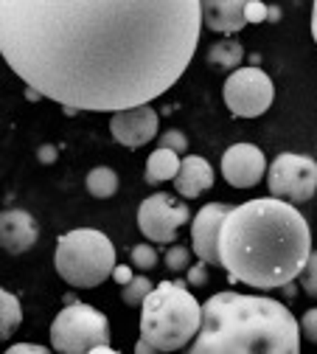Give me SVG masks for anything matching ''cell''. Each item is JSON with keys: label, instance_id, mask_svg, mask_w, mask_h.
Listing matches in <instances>:
<instances>
[{"label": "cell", "instance_id": "30", "mask_svg": "<svg viewBox=\"0 0 317 354\" xmlns=\"http://www.w3.org/2000/svg\"><path fill=\"white\" fill-rule=\"evenodd\" d=\"M135 354H163V351H160V348H155L152 343H146V340L141 337L138 343H135Z\"/></svg>", "mask_w": 317, "mask_h": 354}, {"label": "cell", "instance_id": "19", "mask_svg": "<svg viewBox=\"0 0 317 354\" xmlns=\"http://www.w3.org/2000/svg\"><path fill=\"white\" fill-rule=\"evenodd\" d=\"M23 321V309H20V301L15 292H0V335L3 337H12L17 332Z\"/></svg>", "mask_w": 317, "mask_h": 354}, {"label": "cell", "instance_id": "8", "mask_svg": "<svg viewBox=\"0 0 317 354\" xmlns=\"http://www.w3.org/2000/svg\"><path fill=\"white\" fill-rule=\"evenodd\" d=\"M269 194L284 203H309L317 194V160L309 155L284 152L267 169Z\"/></svg>", "mask_w": 317, "mask_h": 354}, {"label": "cell", "instance_id": "27", "mask_svg": "<svg viewBox=\"0 0 317 354\" xmlns=\"http://www.w3.org/2000/svg\"><path fill=\"white\" fill-rule=\"evenodd\" d=\"M208 281V264H191V268H189V284L191 287H202Z\"/></svg>", "mask_w": 317, "mask_h": 354}, {"label": "cell", "instance_id": "33", "mask_svg": "<svg viewBox=\"0 0 317 354\" xmlns=\"http://www.w3.org/2000/svg\"><path fill=\"white\" fill-rule=\"evenodd\" d=\"M90 354H118L115 348H110V346H99V348H93Z\"/></svg>", "mask_w": 317, "mask_h": 354}, {"label": "cell", "instance_id": "10", "mask_svg": "<svg viewBox=\"0 0 317 354\" xmlns=\"http://www.w3.org/2000/svg\"><path fill=\"white\" fill-rule=\"evenodd\" d=\"M231 211L233 208L224 205V203H208L197 211L194 223H191V248L202 264H219L222 268L219 236H222V225H224V219H228Z\"/></svg>", "mask_w": 317, "mask_h": 354}, {"label": "cell", "instance_id": "15", "mask_svg": "<svg viewBox=\"0 0 317 354\" xmlns=\"http://www.w3.org/2000/svg\"><path fill=\"white\" fill-rule=\"evenodd\" d=\"M211 186H213V169H211V163L205 158H200V155L183 158L180 174L174 177V192L189 197V200H194L202 192H208Z\"/></svg>", "mask_w": 317, "mask_h": 354}, {"label": "cell", "instance_id": "4", "mask_svg": "<svg viewBox=\"0 0 317 354\" xmlns=\"http://www.w3.org/2000/svg\"><path fill=\"white\" fill-rule=\"evenodd\" d=\"M200 326L202 304L180 281H160L141 306V337L163 354L189 346Z\"/></svg>", "mask_w": 317, "mask_h": 354}, {"label": "cell", "instance_id": "3", "mask_svg": "<svg viewBox=\"0 0 317 354\" xmlns=\"http://www.w3.org/2000/svg\"><path fill=\"white\" fill-rule=\"evenodd\" d=\"M186 354H300V324L281 301L216 292Z\"/></svg>", "mask_w": 317, "mask_h": 354}, {"label": "cell", "instance_id": "7", "mask_svg": "<svg viewBox=\"0 0 317 354\" xmlns=\"http://www.w3.org/2000/svg\"><path fill=\"white\" fill-rule=\"evenodd\" d=\"M222 99L236 118H258L276 102V84L261 68H239L222 87Z\"/></svg>", "mask_w": 317, "mask_h": 354}, {"label": "cell", "instance_id": "14", "mask_svg": "<svg viewBox=\"0 0 317 354\" xmlns=\"http://www.w3.org/2000/svg\"><path fill=\"white\" fill-rule=\"evenodd\" d=\"M244 0H205L202 3V23L216 34H236L247 26Z\"/></svg>", "mask_w": 317, "mask_h": 354}, {"label": "cell", "instance_id": "26", "mask_svg": "<svg viewBox=\"0 0 317 354\" xmlns=\"http://www.w3.org/2000/svg\"><path fill=\"white\" fill-rule=\"evenodd\" d=\"M244 17H247V23H264V20H269V6L258 3V0H250L244 9Z\"/></svg>", "mask_w": 317, "mask_h": 354}, {"label": "cell", "instance_id": "22", "mask_svg": "<svg viewBox=\"0 0 317 354\" xmlns=\"http://www.w3.org/2000/svg\"><path fill=\"white\" fill-rule=\"evenodd\" d=\"M129 259H132V264H135L138 270H152V268H157V250H155L152 245H135L132 253H129Z\"/></svg>", "mask_w": 317, "mask_h": 354}, {"label": "cell", "instance_id": "13", "mask_svg": "<svg viewBox=\"0 0 317 354\" xmlns=\"http://www.w3.org/2000/svg\"><path fill=\"white\" fill-rule=\"evenodd\" d=\"M39 225L37 219L23 211V208H9L0 216V239H3V250L12 256H20L37 245Z\"/></svg>", "mask_w": 317, "mask_h": 354}, {"label": "cell", "instance_id": "21", "mask_svg": "<svg viewBox=\"0 0 317 354\" xmlns=\"http://www.w3.org/2000/svg\"><path fill=\"white\" fill-rule=\"evenodd\" d=\"M163 261H166V268H169L171 273H183V270L189 273V268H191V250L183 248V245H171V248L166 250Z\"/></svg>", "mask_w": 317, "mask_h": 354}, {"label": "cell", "instance_id": "25", "mask_svg": "<svg viewBox=\"0 0 317 354\" xmlns=\"http://www.w3.org/2000/svg\"><path fill=\"white\" fill-rule=\"evenodd\" d=\"M300 335L309 343H317V306L314 309H306V313H303V318H300Z\"/></svg>", "mask_w": 317, "mask_h": 354}, {"label": "cell", "instance_id": "24", "mask_svg": "<svg viewBox=\"0 0 317 354\" xmlns=\"http://www.w3.org/2000/svg\"><path fill=\"white\" fill-rule=\"evenodd\" d=\"M160 149H171L177 155H183L189 149V138L180 129H166L163 136H160Z\"/></svg>", "mask_w": 317, "mask_h": 354}, {"label": "cell", "instance_id": "20", "mask_svg": "<svg viewBox=\"0 0 317 354\" xmlns=\"http://www.w3.org/2000/svg\"><path fill=\"white\" fill-rule=\"evenodd\" d=\"M152 292H155V284H152L146 276H135V279L121 290V298H124L126 306H144Z\"/></svg>", "mask_w": 317, "mask_h": 354}, {"label": "cell", "instance_id": "12", "mask_svg": "<svg viewBox=\"0 0 317 354\" xmlns=\"http://www.w3.org/2000/svg\"><path fill=\"white\" fill-rule=\"evenodd\" d=\"M110 132H113V138H115L121 147H126V149L146 147V144L157 136V113H155L149 104L113 113V118H110Z\"/></svg>", "mask_w": 317, "mask_h": 354}, {"label": "cell", "instance_id": "1", "mask_svg": "<svg viewBox=\"0 0 317 354\" xmlns=\"http://www.w3.org/2000/svg\"><path fill=\"white\" fill-rule=\"evenodd\" d=\"M200 0H0V51L39 96L121 113L160 99L186 73Z\"/></svg>", "mask_w": 317, "mask_h": 354}, {"label": "cell", "instance_id": "18", "mask_svg": "<svg viewBox=\"0 0 317 354\" xmlns=\"http://www.w3.org/2000/svg\"><path fill=\"white\" fill-rule=\"evenodd\" d=\"M84 186H87V192L93 194V197L107 200V197H113L118 192V174L110 166H96V169L87 171Z\"/></svg>", "mask_w": 317, "mask_h": 354}, {"label": "cell", "instance_id": "28", "mask_svg": "<svg viewBox=\"0 0 317 354\" xmlns=\"http://www.w3.org/2000/svg\"><path fill=\"white\" fill-rule=\"evenodd\" d=\"M3 354H48V348L37 346V343H15V346H9Z\"/></svg>", "mask_w": 317, "mask_h": 354}, {"label": "cell", "instance_id": "6", "mask_svg": "<svg viewBox=\"0 0 317 354\" xmlns=\"http://www.w3.org/2000/svg\"><path fill=\"white\" fill-rule=\"evenodd\" d=\"M51 346L59 354H90L110 346V321L87 304H70L51 324Z\"/></svg>", "mask_w": 317, "mask_h": 354}, {"label": "cell", "instance_id": "11", "mask_svg": "<svg viewBox=\"0 0 317 354\" xmlns=\"http://www.w3.org/2000/svg\"><path fill=\"white\" fill-rule=\"evenodd\" d=\"M222 174L233 189H253L267 174V158L253 144H233L222 155Z\"/></svg>", "mask_w": 317, "mask_h": 354}, {"label": "cell", "instance_id": "31", "mask_svg": "<svg viewBox=\"0 0 317 354\" xmlns=\"http://www.w3.org/2000/svg\"><path fill=\"white\" fill-rule=\"evenodd\" d=\"M39 160L42 163H54L57 160V149L54 147H39Z\"/></svg>", "mask_w": 317, "mask_h": 354}, {"label": "cell", "instance_id": "29", "mask_svg": "<svg viewBox=\"0 0 317 354\" xmlns=\"http://www.w3.org/2000/svg\"><path fill=\"white\" fill-rule=\"evenodd\" d=\"M113 279H115V284L126 287V284L135 279V273H132V268H129V264H118V268L113 270Z\"/></svg>", "mask_w": 317, "mask_h": 354}, {"label": "cell", "instance_id": "9", "mask_svg": "<svg viewBox=\"0 0 317 354\" xmlns=\"http://www.w3.org/2000/svg\"><path fill=\"white\" fill-rule=\"evenodd\" d=\"M189 205L174 194H152L138 208V228L149 242H174L177 231L189 223Z\"/></svg>", "mask_w": 317, "mask_h": 354}, {"label": "cell", "instance_id": "17", "mask_svg": "<svg viewBox=\"0 0 317 354\" xmlns=\"http://www.w3.org/2000/svg\"><path fill=\"white\" fill-rule=\"evenodd\" d=\"M242 59H244V48L239 39H219L208 51V62L216 68H224V71H239Z\"/></svg>", "mask_w": 317, "mask_h": 354}, {"label": "cell", "instance_id": "23", "mask_svg": "<svg viewBox=\"0 0 317 354\" xmlns=\"http://www.w3.org/2000/svg\"><path fill=\"white\" fill-rule=\"evenodd\" d=\"M298 279H300L303 292L311 295V298H317V250H311V256H309V261H306V268H303V273H300Z\"/></svg>", "mask_w": 317, "mask_h": 354}, {"label": "cell", "instance_id": "2", "mask_svg": "<svg viewBox=\"0 0 317 354\" xmlns=\"http://www.w3.org/2000/svg\"><path fill=\"white\" fill-rule=\"evenodd\" d=\"M311 256L306 216L284 200L258 197L236 205L222 225L219 259L233 281L256 290L292 284Z\"/></svg>", "mask_w": 317, "mask_h": 354}, {"label": "cell", "instance_id": "16", "mask_svg": "<svg viewBox=\"0 0 317 354\" xmlns=\"http://www.w3.org/2000/svg\"><path fill=\"white\" fill-rule=\"evenodd\" d=\"M180 166H183V160H180L177 152L157 147L146 160V183L149 186H160L166 180H174V177L180 174Z\"/></svg>", "mask_w": 317, "mask_h": 354}, {"label": "cell", "instance_id": "5", "mask_svg": "<svg viewBox=\"0 0 317 354\" xmlns=\"http://www.w3.org/2000/svg\"><path fill=\"white\" fill-rule=\"evenodd\" d=\"M57 273L70 287H99L113 276L115 264V248L113 242L93 228H76L70 234H62L54 253Z\"/></svg>", "mask_w": 317, "mask_h": 354}, {"label": "cell", "instance_id": "32", "mask_svg": "<svg viewBox=\"0 0 317 354\" xmlns=\"http://www.w3.org/2000/svg\"><path fill=\"white\" fill-rule=\"evenodd\" d=\"M311 37H314V46H317V3L311 6Z\"/></svg>", "mask_w": 317, "mask_h": 354}, {"label": "cell", "instance_id": "34", "mask_svg": "<svg viewBox=\"0 0 317 354\" xmlns=\"http://www.w3.org/2000/svg\"><path fill=\"white\" fill-rule=\"evenodd\" d=\"M281 17V9H276V6H269V20H278Z\"/></svg>", "mask_w": 317, "mask_h": 354}]
</instances>
